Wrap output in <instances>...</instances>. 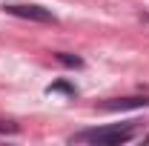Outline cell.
<instances>
[{
	"label": "cell",
	"instance_id": "4",
	"mask_svg": "<svg viewBox=\"0 0 149 146\" xmlns=\"http://www.w3.org/2000/svg\"><path fill=\"white\" fill-rule=\"evenodd\" d=\"M57 63H63V66H69V69H83V57L77 55H69V52H57Z\"/></svg>",
	"mask_w": 149,
	"mask_h": 146
},
{
	"label": "cell",
	"instance_id": "3",
	"mask_svg": "<svg viewBox=\"0 0 149 146\" xmlns=\"http://www.w3.org/2000/svg\"><path fill=\"white\" fill-rule=\"evenodd\" d=\"M149 97H115V100H103L97 103L100 112H126V109H146Z\"/></svg>",
	"mask_w": 149,
	"mask_h": 146
},
{
	"label": "cell",
	"instance_id": "6",
	"mask_svg": "<svg viewBox=\"0 0 149 146\" xmlns=\"http://www.w3.org/2000/svg\"><path fill=\"white\" fill-rule=\"evenodd\" d=\"M0 132H17L15 123H0Z\"/></svg>",
	"mask_w": 149,
	"mask_h": 146
},
{
	"label": "cell",
	"instance_id": "1",
	"mask_svg": "<svg viewBox=\"0 0 149 146\" xmlns=\"http://www.w3.org/2000/svg\"><path fill=\"white\" fill-rule=\"evenodd\" d=\"M141 132L138 120L129 123H115V126H100V129H83V132H74L69 138V143H97V146H120L135 140V135Z\"/></svg>",
	"mask_w": 149,
	"mask_h": 146
},
{
	"label": "cell",
	"instance_id": "2",
	"mask_svg": "<svg viewBox=\"0 0 149 146\" xmlns=\"http://www.w3.org/2000/svg\"><path fill=\"white\" fill-rule=\"evenodd\" d=\"M3 12L6 15H15V17L23 20H37V23H57V17L43 9V6H35V3H3Z\"/></svg>",
	"mask_w": 149,
	"mask_h": 146
},
{
	"label": "cell",
	"instance_id": "5",
	"mask_svg": "<svg viewBox=\"0 0 149 146\" xmlns=\"http://www.w3.org/2000/svg\"><path fill=\"white\" fill-rule=\"evenodd\" d=\"M49 95H52V92H63V95H69V97H74V95H77V89H74L72 83H66V80H55V83H49Z\"/></svg>",
	"mask_w": 149,
	"mask_h": 146
}]
</instances>
